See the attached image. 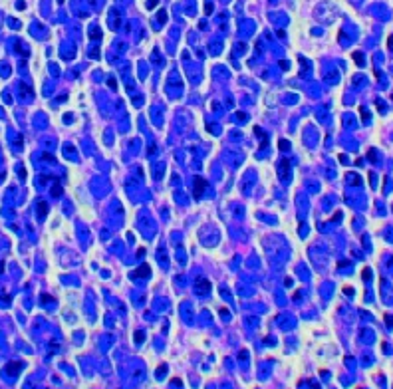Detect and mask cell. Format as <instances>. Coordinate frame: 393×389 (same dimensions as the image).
Instances as JSON below:
<instances>
[{
  "label": "cell",
  "mask_w": 393,
  "mask_h": 389,
  "mask_svg": "<svg viewBox=\"0 0 393 389\" xmlns=\"http://www.w3.org/2000/svg\"><path fill=\"white\" fill-rule=\"evenodd\" d=\"M195 290H197L199 294H208V292H211V282H208L207 278H199V280L195 282Z\"/></svg>",
  "instance_id": "obj_1"
},
{
  "label": "cell",
  "mask_w": 393,
  "mask_h": 389,
  "mask_svg": "<svg viewBox=\"0 0 393 389\" xmlns=\"http://www.w3.org/2000/svg\"><path fill=\"white\" fill-rule=\"evenodd\" d=\"M147 276H151V266H149V264H141L137 270L131 274V278H147Z\"/></svg>",
  "instance_id": "obj_2"
},
{
  "label": "cell",
  "mask_w": 393,
  "mask_h": 389,
  "mask_svg": "<svg viewBox=\"0 0 393 389\" xmlns=\"http://www.w3.org/2000/svg\"><path fill=\"white\" fill-rule=\"evenodd\" d=\"M278 167H280V179L286 181V179H288V175H290V161H288V159H282Z\"/></svg>",
  "instance_id": "obj_3"
},
{
  "label": "cell",
  "mask_w": 393,
  "mask_h": 389,
  "mask_svg": "<svg viewBox=\"0 0 393 389\" xmlns=\"http://www.w3.org/2000/svg\"><path fill=\"white\" fill-rule=\"evenodd\" d=\"M204 187H207V181H204L203 177H197V179H195V197H201Z\"/></svg>",
  "instance_id": "obj_4"
},
{
  "label": "cell",
  "mask_w": 393,
  "mask_h": 389,
  "mask_svg": "<svg viewBox=\"0 0 393 389\" xmlns=\"http://www.w3.org/2000/svg\"><path fill=\"white\" fill-rule=\"evenodd\" d=\"M22 367H24V363H8V367H6V373L16 375V373H20V371H22Z\"/></svg>",
  "instance_id": "obj_5"
},
{
  "label": "cell",
  "mask_w": 393,
  "mask_h": 389,
  "mask_svg": "<svg viewBox=\"0 0 393 389\" xmlns=\"http://www.w3.org/2000/svg\"><path fill=\"white\" fill-rule=\"evenodd\" d=\"M278 147H280V149H282V151H286V149H288V147H290V143H288V141H286V139H280V143H278Z\"/></svg>",
  "instance_id": "obj_6"
},
{
  "label": "cell",
  "mask_w": 393,
  "mask_h": 389,
  "mask_svg": "<svg viewBox=\"0 0 393 389\" xmlns=\"http://www.w3.org/2000/svg\"><path fill=\"white\" fill-rule=\"evenodd\" d=\"M165 20H167V12L161 10V12H159V22H165Z\"/></svg>",
  "instance_id": "obj_7"
},
{
  "label": "cell",
  "mask_w": 393,
  "mask_h": 389,
  "mask_svg": "<svg viewBox=\"0 0 393 389\" xmlns=\"http://www.w3.org/2000/svg\"><path fill=\"white\" fill-rule=\"evenodd\" d=\"M135 340H137V342L141 343V342H143V332H137V336H135Z\"/></svg>",
  "instance_id": "obj_8"
},
{
  "label": "cell",
  "mask_w": 393,
  "mask_h": 389,
  "mask_svg": "<svg viewBox=\"0 0 393 389\" xmlns=\"http://www.w3.org/2000/svg\"><path fill=\"white\" fill-rule=\"evenodd\" d=\"M211 10H213V6H211V4L204 6V12H207V14H211Z\"/></svg>",
  "instance_id": "obj_9"
},
{
  "label": "cell",
  "mask_w": 393,
  "mask_h": 389,
  "mask_svg": "<svg viewBox=\"0 0 393 389\" xmlns=\"http://www.w3.org/2000/svg\"><path fill=\"white\" fill-rule=\"evenodd\" d=\"M389 46H393V36H391V38H389Z\"/></svg>",
  "instance_id": "obj_10"
}]
</instances>
